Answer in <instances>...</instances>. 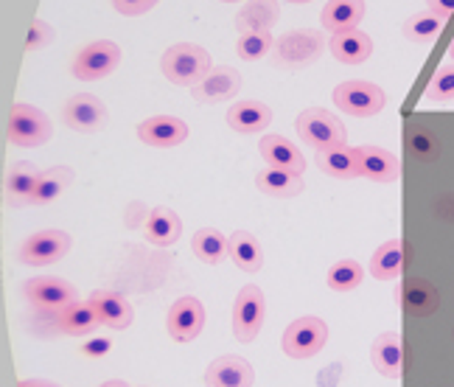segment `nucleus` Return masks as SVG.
I'll use <instances>...</instances> for the list:
<instances>
[{
	"label": "nucleus",
	"mask_w": 454,
	"mask_h": 387,
	"mask_svg": "<svg viewBox=\"0 0 454 387\" xmlns=\"http://www.w3.org/2000/svg\"><path fill=\"white\" fill-rule=\"evenodd\" d=\"M160 67L168 82L180 84V87H194L211 74V54L200 45L177 43L163 54Z\"/></svg>",
	"instance_id": "nucleus-1"
},
{
	"label": "nucleus",
	"mask_w": 454,
	"mask_h": 387,
	"mask_svg": "<svg viewBox=\"0 0 454 387\" xmlns=\"http://www.w3.org/2000/svg\"><path fill=\"white\" fill-rule=\"evenodd\" d=\"M294 130H298L301 140L306 146L311 149H337V146H345V127L342 121L328 113L323 107H309L298 115V124H294Z\"/></svg>",
	"instance_id": "nucleus-2"
},
{
	"label": "nucleus",
	"mask_w": 454,
	"mask_h": 387,
	"mask_svg": "<svg viewBox=\"0 0 454 387\" xmlns=\"http://www.w3.org/2000/svg\"><path fill=\"white\" fill-rule=\"evenodd\" d=\"M6 132L14 146L34 149V146H43L51 138V121L43 110L31 107V104H14L9 110Z\"/></svg>",
	"instance_id": "nucleus-3"
},
{
	"label": "nucleus",
	"mask_w": 454,
	"mask_h": 387,
	"mask_svg": "<svg viewBox=\"0 0 454 387\" xmlns=\"http://www.w3.org/2000/svg\"><path fill=\"white\" fill-rule=\"evenodd\" d=\"M334 104L340 110L351 113L356 118H371L379 115L387 104V96L379 84L373 82H364V79H351V82H342L337 84L334 91Z\"/></svg>",
	"instance_id": "nucleus-4"
},
{
	"label": "nucleus",
	"mask_w": 454,
	"mask_h": 387,
	"mask_svg": "<svg viewBox=\"0 0 454 387\" xmlns=\"http://www.w3.org/2000/svg\"><path fill=\"white\" fill-rule=\"evenodd\" d=\"M328 340V326L320 318H298L284 331V354L292 359H311Z\"/></svg>",
	"instance_id": "nucleus-5"
},
{
	"label": "nucleus",
	"mask_w": 454,
	"mask_h": 387,
	"mask_svg": "<svg viewBox=\"0 0 454 387\" xmlns=\"http://www.w3.org/2000/svg\"><path fill=\"white\" fill-rule=\"evenodd\" d=\"M325 40L320 37V31H289L284 34L275 45V65L278 67H303L311 65L323 54Z\"/></svg>",
	"instance_id": "nucleus-6"
},
{
	"label": "nucleus",
	"mask_w": 454,
	"mask_h": 387,
	"mask_svg": "<svg viewBox=\"0 0 454 387\" xmlns=\"http://www.w3.org/2000/svg\"><path fill=\"white\" fill-rule=\"evenodd\" d=\"M264 292L258 287H244L236 297L233 306V337L239 343H253L258 337L261 326H264Z\"/></svg>",
	"instance_id": "nucleus-7"
},
{
	"label": "nucleus",
	"mask_w": 454,
	"mask_h": 387,
	"mask_svg": "<svg viewBox=\"0 0 454 387\" xmlns=\"http://www.w3.org/2000/svg\"><path fill=\"white\" fill-rule=\"evenodd\" d=\"M65 124L71 127L74 132H98L107 127L110 121V113L104 107V101L93 93H79V96H71L65 104Z\"/></svg>",
	"instance_id": "nucleus-8"
},
{
	"label": "nucleus",
	"mask_w": 454,
	"mask_h": 387,
	"mask_svg": "<svg viewBox=\"0 0 454 387\" xmlns=\"http://www.w3.org/2000/svg\"><path fill=\"white\" fill-rule=\"evenodd\" d=\"M121 62V48L113 40H98L90 43L74 62V76L82 82H96L118 67Z\"/></svg>",
	"instance_id": "nucleus-9"
},
{
	"label": "nucleus",
	"mask_w": 454,
	"mask_h": 387,
	"mask_svg": "<svg viewBox=\"0 0 454 387\" xmlns=\"http://www.w3.org/2000/svg\"><path fill=\"white\" fill-rule=\"evenodd\" d=\"M26 297L34 306L51 312H65L67 306H74L79 301L74 284H67L65 278H51V275L26 280Z\"/></svg>",
	"instance_id": "nucleus-10"
},
{
	"label": "nucleus",
	"mask_w": 454,
	"mask_h": 387,
	"mask_svg": "<svg viewBox=\"0 0 454 387\" xmlns=\"http://www.w3.org/2000/svg\"><path fill=\"white\" fill-rule=\"evenodd\" d=\"M67 250H71V236L65 231H40L23 241L20 261L28 267H45V264L65 258Z\"/></svg>",
	"instance_id": "nucleus-11"
},
{
	"label": "nucleus",
	"mask_w": 454,
	"mask_h": 387,
	"mask_svg": "<svg viewBox=\"0 0 454 387\" xmlns=\"http://www.w3.org/2000/svg\"><path fill=\"white\" fill-rule=\"evenodd\" d=\"M202 326H205V309H202V304L197 301V297L185 295L171 306V312H168V334L177 343L197 340Z\"/></svg>",
	"instance_id": "nucleus-12"
},
{
	"label": "nucleus",
	"mask_w": 454,
	"mask_h": 387,
	"mask_svg": "<svg viewBox=\"0 0 454 387\" xmlns=\"http://www.w3.org/2000/svg\"><path fill=\"white\" fill-rule=\"evenodd\" d=\"M239 87H241L239 70L231 65H219V67H211V74L200 84L191 87V91H194V99L200 104H219V101L233 99L239 93Z\"/></svg>",
	"instance_id": "nucleus-13"
},
{
	"label": "nucleus",
	"mask_w": 454,
	"mask_h": 387,
	"mask_svg": "<svg viewBox=\"0 0 454 387\" xmlns=\"http://www.w3.org/2000/svg\"><path fill=\"white\" fill-rule=\"evenodd\" d=\"M359 174L373 183H395L401 178L398 157L381 146H356Z\"/></svg>",
	"instance_id": "nucleus-14"
},
{
	"label": "nucleus",
	"mask_w": 454,
	"mask_h": 387,
	"mask_svg": "<svg viewBox=\"0 0 454 387\" xmlns=\"http://www.w3.org/2000/svg\"><path fill=\"white\" fill-rule=\"evenodd\" d=\"M253 365L241 357L224 354L214 359L205 371V384L207 387H253Z\"/></svg>",
	"instance_id": "nucleus-15"
},
{
	"label": "nucleus",
	"mask_w": 454,
	"mask_h": 387,
	"mask_svg": "<svg viewBox=\"0 0 454 387\" xmlns=\"http://www.w3.org/2000/svg\"><path fill=\"white\" fill-rule=\"evenodd\" d=\"M137 138L149 146L171 149L188 138V127H185V121L174 118V115H154V118H146L144 124L137 127Z\"/></svg>",
	"instance_id": "nucleus-16"
},
{
	"label": "nucleus",
	"mask_w": 454,
	"mask_h": 387,
	"mask_svg": "<svg viewBox=\"0 0 454 387\" xmlns=\"http://www.w3.org/2000/svg\"><path fill=\"white\" fill-rule=\"evenodd\" d=\"M371 359L381 376L401 379V374H404V343H401L395 331L379 334L371 348Z\"/></svg>",
	"instance_id": "nucleus-17"
},
{
	"label": "nucleus",
	"mask_w": 454,
	"mask_h": 387,
	"mask_svg": "<svg viewBox=\"0 0 454 387\" xmlns=\"http://www.w3.org/2000/svg\"><path fill=\"white\" fill-rule=\"evenodd\" d=\"M90 304L96 306L101 323H104V326H110V328L124 331V328H129L132 320H135L132 304H129L121 292H113V289H96V292L90 295Z\"/></svg>",
	"instance_id": "nucleus-18"
},
{
	"label": "nucleus",
	"mask_w": 454,
	"mask_h": 387,
	"mask_svg": "<svg viewBox=\"0 0 454 387\" xmlns=\"http://www.w3.org/2000/svg\"><path fill=\"white\" fill-rule=\"evenodd\" d=\"M398 301H401V306H404L407 314H412V318H429V314L441 306V295L429 284V280L410 278V280L401 284Z\"/></svg>",
	"instance_id": "nucleus-19"
},
{
	"label": "nucleus",
	"mask_w": 454,
	"mask_h": 387,
	"mask_svg": "<svg viewBox=\"0 0 454 387\" xmlns=\"http://www.w3.org/2000/svg\"><path fill=\"white\" fill-rule=\"evenodd\" d=\"M331 54L334 59H340L342 65H359L373 54V40L359 28H348V31H337L331 34Z\"/></svg>",
	"instance_id": "nucleus-20"
},
{
	"label": "nucleus",
	"mask_w": 454,
	"mask_h": 387,
	"mask_svg": "<svg viewBox=\"0 0 454 387\" xmlns=\"http://www.w3.org/2000/svg\"><path fill=\"white\" fill-rule=\"evenodd\" d=\"M258 149H261V157H264L272 169H284V171H294V174L306 171V157L284 135H267L261 140Z\"/></svg>",
	"instance_id": "nucleus-21"
},
{
	"label": "nucleus",
	"mask_w": 454,
	"mask_h": 387,
	"mask_svg": "<svg viewBox=\"0 0 454 387\" xmlns=\"http://www.w3.org/2000/svg\"><path fill=\"white\" fill-rule=\"evenodd\" d=\"M40 178H43V171L34 163H28V161L14 163L6 178V202L14 208L31 205V197H34V191H37Z\"/></svg>",
	"instance_id": "nucleus-22"
},
{
	"label": "nucleus",
	"mask_w": 454,
	"mask_h": 387,
	"mask_svg": "<svg viewBox=\"0 0 454 387\" xmlns=\"http://www.w3.org/2000/svg\"><path fill=\"white\" fill-rule=\"evenodd\" d=\"M272 121V110L261 101H239L227 110V127L241 135H255L267 130Z\"/></svg>",
	"instance_id": "nucleus-23"
},
{
	"label": "nucleus",
	"mask_w": 454,
	"mask_h": 387,
	"mask_svg": "<svg viewBox=\"0 0 454 387\" xmlns=\"http://www.w3.org/2000/svg\"><path fill=\"white\" fill-rule=\"evenodd\" d=\"M362 17H364V0H328L320 20L323 28L337 34V31L356 28L362 23Z\"/></svg>",
	"instance_id": "nucleus-24"
},
{
	"label": "nucleus",
	"mask_w": 454,
	"mask_h": 387,
	"mask_svg": "<svg viewBox=\"0 0 454 387\" xmlns=\"http://www.w3.org/2000/svg\"><path fill=\"white\" fill-rule=\"evenodd\" d=\"M183 233V219L171 208H154L146 219V236L157 248H171Z\"/></svg>",
	"instance_id": "nucleus-25"
},
{
	"label": "nucleus",
	"mask_w": 454,
	"mask_h": 387,
	"mask_svg": "<svg viewBox=\"0 0 454 387\" xmlns=\"http://www.w3.org/2000/svg\"><path fill=\"white\" fill-rule=\"evenodd\" d=\"M317 166H320V171L328 174V178H337V180H356V178H362L359 163H356V149H348V146L317 152Z\"/></svg>",
	"instance_id": "nucleus-26"
},
{
	"label": "nucleus",
	"mask_w": 454,
	"mask_h": 387,
	"mask_svg": "<svg viewBox=\"0 0 454 387\" xmlns=\"http://www.w3.org/2000/svg\"><path fill=\"white\" fill-rule=\"evenodd\" d=\"M401 270H404V241L401 239L384 241L371 258V275L379 280H395Z\"/></svg>",
	"instance_id": "nucleus-27"
},
{
	"label": "nucleus",
	"mask_w": 454,
	"mask_h": 387,
	"mask_svg": "<svg viewBox=\"0 0 454 387\" xmlns=\"http://www.w3.org/2000/svg\"><path fill=\"white\" fill-rule=\"evenodd\" d=\"M278 20V4L275 0H250L236 17V28L241 34L250 31H270Z\"/></svg>",
	"instance_id": "nucleus-28"
},
{
	"label": "nucleus",
	"mask_w": 454,
	"mask_h": 387,
	"mask_svg": "<svg viewBox=\"0 0 454 387\" xmlns=\"http://www.w3.org/2000/svg\"><path fill=\"white\" fill-rule=\"evenodd\" d=\"M255 186L270 194V197H298L303 191V178L294 171H284V169H267V171H258Z\"/></svg>",
	"instance_id": "nucleus-29"
},
{
	"label": "nucleus",
	"mask_w": 454,
	"mask_h": 387,
	"mask_svg": "<svg viewBox=\"0 0 454 387\" xmlns=\"http://www.w3.org/2000/svg\"><path fill=\"white\" fill-rule=\"evenodd\" d=\"M101 318L98 312L90 301H76L74 306H67L65 312H59V328L65 334H71V337H84V334H90L93 328H98Z\"/></svg>",
	"instance_id": "nucleus-30"
},
{
	"label": "nucleus",
	"mask_w": 454,
	"mask_h": 387,
	"mask_svg": "<svg viewBox=\"0 0 454 387\" xmlns=\"http://www.w3.org/2000/svg\"><path fill=\"white\" fill-rule=\"evenodd\" d=\"M191 250L205 264H222L224 256H231V239H224L216 227H202L191 239Z\"/></svg>",
	"instance_id": "nucleus-31"
},
{
	"label": "nucleus",
	"mask_w": 454,
	"mask_h": 387,
	"mask_svg": "<svg viewBox=\"0 0 454 387\" xmlns=\"http://www.w3.org/2000/svg\"><path fill=\"white\" fill-rule=\"evenodd\" d=\"M231 258L236 261V267L244 270V272H258L261 267H264V253H261V244L247 231H236L231 236Z\"/></svg>",
	"instance_id": "nucleus-32"
},
{
	"label": "nucleus",
	"mask_w": 454,
	"mask_h": 387,
	"mask_svg": "<svg viewBox=\"0 0 454 387\" xmlns=\"http://www.w3.org/2000/svg\"><path fill=\"white\" fill-rule=\"evenodd\" d=\"M74 183V169H67V166H54V169H48L43 171V178L37 183V191H34V197H31V205H48V202H54L57 197H62L65 188Z\"/></svg>",
	"instance_id": "nucleus-33"
},
{
	"label": "nucleus",
	"mask_w": 454,
	"mask_h": 387,
	"mask_svg": "<svg viewBox=\"0 0 454 387\" xmlns=\"http://www.w3.org/2000/svg\"><path fill=\"white\" fill-rule=\"evenodd\" d=\"M404 144H407V149L415 161H421V163H432L441 157V140L434 138V132L429 127L410 124L404 132Z\"/></svg>",
	"instance_id": "nucleus-34"
},
{
	"label": "nucleus",
	"mask_w": 454,
	"mask_h": 387,
	"mask_svg": "<svg viewBox=\"0 0 454 387\" xmlns=\"http://www.w3.org/2000/svg\"><path fill=\"white\" fill-rule=\"evenodd\" d=\"M443 26H446L443 17L432 14V12H421V14H412L404 23V37L418 45H429L443 31Z\"/></svg>",
	"instance_id": "nucleus-35"
},
{
	"label": "nucleus",
	"mask_w": 454,
	"mask_h": 387,
	"mask_svg": "<svg viewBox=\"0 0 454 387\" xmlns=\"http://www.w3.org/2000/svg\"><path fill=\"white\" fill-rule=\"evenodd\" d=\"M362 275L364 272H362V267L356 261L342 258L328 270V287L334 292H351V289H356L362 284Z\"/></svg>",
	"instance_id": "nucleus-36"
},
{
	"label": "nucleus",
	"mask_w": 454,
	"mask_h": 387,
	"mask_svg": "<svg viewBox=\"0 0 454 387\" xmlns=\"http://www.w3.org/2000/svg\"><path fill=\"white\" fill-rule=\"evenodd\" d=\"M272 34L270 31H250V34H241L236 51H239V59L244 62H255L261 57H267L272 51Z\"/></svg>",
	"instance_id": "nucleus-37"
},
{
	"label": "nucleus",
	"mask_w": 454,
	"mask_h": 387,
	"mask_svg": "<svg viewBox=\"0 0 454 387\" xmlns=\"http://www.w3.org/2000/svg\"><path fill=\"white\" fill-rule=\"evenodd\" d=\"M427 99L429 101H451L454 99V62L441 65L434 70L432 82L427 84Z\"/></svg>",
	"instance_id": "nucleus-38"
},
{
	"label": "nucleus",
	"mask_w": 454,
	"mask_h": 387,
	"mask_svg": "<svg viewBox=\"0 0 454 387\" xmlns=\"http://www.w3.org/2000/svg\"><path fill=\"white\" fill-rule=\"evenodd\" d=\"M51 43H54V28H51L45 20H34L28 28V37H26V51H40Z\"/></svg>",
	"instance_id": "nucleus-39"
},
{
	"label": "nucleus",
	"mask_w": 454,
	"mask_h": 387,
	"mask_svg": "<svg viewBox=\"0 0 454 387\" xmlns=\"http://www.w3.org/2000/svg\"><path fill=\"white\" fill-rule=\"evenodd\" d=\"M157 0H113V6L118 14H127V17H137V14H146Z\"/></svg>",
	"instance_id": "nucleus-40"
},
{
	"label": "nucleus",
	"mask_w": 454,
	"mask_h": 387,
	"mask_svg": "<svg viewBox=\"0 0 454 387\" xmlns=\"http://www.w3.org/2000/svg\"><path fill=\"white\" fill-rule=\"evenodd\" d=\"M110 348H113V343L107 337H98V340L84 343L82 345V354L84 357H104V354H110Z\"/></svg>",
	"instance_id": "nucleus-41"
},
{
	"label": "nucleus",
	"mask_w": 454,
	"mask_h": 387,
	"mask_svg": "<svg viewBox=\"0 0 454 387\" xmlns=\"http://www.w3.org/2000/svg\"><path fill=\"white\" fill-rule=\"evenodd\" d=\"M427 6L432 14L443 17V20H449V17L454 14V0H427Z\"/></svg>",
	"instance_id": "nucleus-42"
},
{
	"label": "nucleus",
	"mask_w": 454,
	"mask_h": 387,
	"mask_svg": "<svg viewBox=\"0 0 454 387\" xmlns=\"http://www.w3.org/2000/svg\"><path fill=\"white\" fill-rule=\"evenodd\" d=\"M20 387H59V384L48 382V379H26V382H20Z\"/></svg>",
	"instance_id": "nucleus-43"
},
{
	"label": "nucleus",
	"mask_w": 454,
	"mask_h": 387,
	"mask_svg": "<svg viewBox=\"0 0 454 387\" xmlns=\"http://www.w3.org/2000/svg\"><path fill=\"white\" fill-rule=\"evenodd\" d=\"M101 387H129L127 382H121V379H113V382H104Z\"/></svg>",
	"instance_id": "nucleus-44"
},
{
	"label": "nucleus",
	"mask_w": 454,
	"mask_h": 387,
	"mask_svg": "<svg viewBox=\"0 0 454 387\" xmlns=\"http://www.w3.org/2000/svg\"><path fill=\"white\" fill-rule=\"evenodd\" d=\"M449 57H451V62H454V40H451V45H449Z\"/></svg>",
	"instance_id": "nucleus-45"
},
{
	"label": "nucleus",
	"mask_w": 454,
	"mask_h": 387,
	"mask_svg": "<svg viewBox=\"0 0 454 387\" xmlns=\"http://www.w3.org/2000/svg\"><path fill=\"white\" fill-rule=\"evenodd\" d=\"M289 4H311V0H289Z\"/></svg>",
	"instance_id": "nucleus-46"
},
{
	"label": "nucleus",
	"mask_w": 454,
	"mask_h": 387,
	"mask_svg": "<svg viewBox=\"0 0 454 387\" xmlns=\"http://www.w3.org/2000/svg\"><path fill=\"white\" fill-rule=\"evenodd\" d=\"M224 4H239V0H224Z\"/></svg>",
	"instance_id": "nucleus-47"
}]
</instances>
